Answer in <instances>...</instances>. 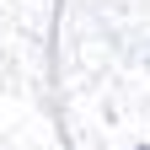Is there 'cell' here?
<instances>
[{
  "instance_id": "cell-1",
  "label": "cell",
  "mask_w": 150,
  "mask_h": 150,
  "mask_svg": "<svg viewBox=\"0 0 150 150\" xmlns=\"http://www.w3.org/2000/svg\"><path fill=\"white\" fill-rule=\"evenodd\" d=\"M139 150H150V145H139Z\"/></svg>"
}]
</instances>
